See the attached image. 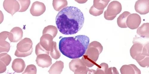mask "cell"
<instances>
[{
  "label": "cell",
  "mask_w": 149,
  "mask_h": 74,
  "mask_svg": "<svg viewBox=\"0 0 149 74\" xmlns=\"http://www.w3.org/2000/svg\"><path fill=\"white\" fill-rule=\"evenodd\" d=\"M58 33L57 28L52 25H49L45 27L43 31V35L48 34L51 35L54 38Z\"/></svg>",
  "instance_id": "cell-23"
},
{
  "label": "cell",
  "mask_w": 149,
  "mask_h": 74,
  "mask_svg": "<svg viewBox=\"0 0 149 74\" xmlns=\"http://www.w3.org/2000/svg\"><path fill=\"white\" fill-rule=\"evenodd\" d=\"M33 42L29 38L21 40L17 44L15 55L18 57H25L30 55L33 51Z\"/></svg>",
  "instance_id": "cell-5"
},
{
  "label": "cell",
  "mask_w": 149,
  "mask_h": 74,
  "mask_svg": "<svg viewBox=\"0 0 149 74\" xmlns=\"http://www.w3.org/2000/svg\"><path fill=\"white\" fill-rule=\"evenodd\" d=\"M10 32L4 31L1 33V53H8L10 49V44L5 40L8 38Z\"/></svg>",
  "instance_id": "cell-15"
},
{
  "label": "cell",
  "mask_w": 149,
  "mask_h": 74,
  "mask_svg": "<svg viewBox=\"0 0 149 74\" xmlns=\"http://www.w3.org/2000/svg\"><path fill=\"white\" fill-rule=\"evenodd\" d=\"M122 10L121 3L117 1L111 2L104 12V17L108 20H113L119 14Z\"/></svg>",
  "instance_id": "cell-7"
},
{
  "label": "cell",
  "mask_w": 149,
  "mask_h": 74,
  "mask_svg": "<svg viewBox=\"0 0 149 74\" xmlns=\"http://www.w3.org/2000/svg\"><path fill=\"white\" fill-rule=\"evenodd\" d=\"M49 51H47L41 45L40 43L37 45L36 47L35 53L37 56L40 54H47L49 55Z\"/></svg>",
  "instance_id": "cell-28"
},
{
  "label": "cell",
  "mask_w": 149,
  "mask_h": 74,
  "mask_svg": "<svg viewBox=\"0 0 149 74\" xmlns=\"http://www.w3.org/2000/svg\"><path fill=\"white\" fill-rule=\"evenodd\" d=\"M37 73V69L35 66L31 64L28 65L25 70L22 73L36 74Z\"/></svg>",
  "instance_id": "cell-29"
},
{
  "label": "cell",
  "mask_w": 149,
  "mask_h": 74,
  "mask_svg": "<svg viewBox=\"0 0 149 74\" xmlns=\"http://www.w3.org/2000/svg\"><path fill=\"white\" fill-rule=\"evenodd\" d=\"M64 67V63L61 61H57L53 64L48 71L49 74L61 73Z\"/></svg>",
  "instance_id": "cell-18"
},
{
  "label": "cell",
  "mask_w": 149,
  "mask_h": 74,
  "mask_svg": "<svg viewBox=\"0 0 149 74\" xmlns=\"http://www.w3.org/2000/svg\"><path fill=\"white\" fill-rule=\"evenodd\" d=\"M70 69L75 74H95L96 71L90 69L84 64L82 60L74 59L69 63Z\"/></svg>",
  "instance_id": "cell-6"
},
{
  "label": "cell",
  "mask_w": 149,
  "mask_h": 74,
  "mask_svg": "<svg viewBox=\"0 0 149 74\" xmlns=\"http://www.w3.org/2000/svg\"><path fill=\"white\" fill-rule=\"evenodd\" d=\"M46 10L45 6L43 3L36 1L33 3L30 12L33 16H39L43 14Z\"/></svg>",
  "instance_id": "cell-13"
},
{
  "label": "cell",
  "mask_w": 149,
  "mask_h": 74,
  "mask_svg": "<svg viewBox=\"0 0 149 74\" xmlns=\"http://www.w3.org/2000/svg\"><path fill=\"white\" fill-rule=\"evenodd\" d=\"M110 1L94 0L93 1V5L89 10L90 13L95 16L102 15L103 13L105 8L107 6Z\"/></svg>",
  "instance_id": "cell-8"
},
{
  "label": "cell",
  "mask_w": 149,
  "mask_h": 74,
  "mask_svg": "<svg viewBox=\"0 0 149 74\" xmlns=\"http://www.w3.org/2000/svg\"><path fill=\"white\" fill-rule=\"evenodd\" d=\"M134 8L137 13L141 15H145L149 12V0H139L136 2Z\"/></svg>",
  "instance_id": "cell-11"
},
{
  "label": "cell",
  "mask_w": 149,
  "mask_h": 74,
  "mask_svg": "<svg viewBox=\"0 0 149 74\" xmlns=\"http://www.w3.org/2000/svg\"><path fill=\"white\" fill-rule=\"evenodd\" d=\"M149 23H143L137 29L136 33L143 38H149Z\"/></svg>",
  "instance_id": "cell-21"
},
{
  "label": "cell",
  "mask_w": 149,
  "mask_h": 74,
  "mask_svg": "<svg viewBox=\"0 0 149 74\" xmlns=\"http://www.w3.org/2000/svg\"><path fill=\"white\" fill-rule=\"evenodd\" d=\"M78 3L80 4H83L86 3L87 1H75Z\"/></svg>",
  "instance_id": "cell-31"
},
{
  "label": "cell",
  "mask_w": 149,
  "mask_h": 74,
  "mask_svg": "<svg viewBox=\"0 0 149 74\" xmlns=\"http://www.w3.org/2000/svg\"><path fill=\"white\" fill-rule=\"evenodd\" d=\"M10 32L12 35V42H17L22 39L23 35V32L22 29L20 27H14L12 29Z\"/></svg>",
  "instance_id": "cell-20"
},
{
  "label": "cell",
  "mask_w": 149,
  "mask_h": 74,
  "mask_svg": "<svg viewBox=\"0 0 149 74\" xmlns=\"http://www.w3.org/2000/svg\"><path fill=\"white\" fill-rule=\"evenodd\" d=\"M133 43L130 51L131 56L141 67H148L149 42L145 44L138 42Z\"/></svg>",
  "instance_id": "cell-3"
},
{
  "label": "cell",
  "mask_w": 149,
  "mask_h": 74,
  "mask_svg": "<svg viewBox=\"0 0 149 74\" xmlns=\"http://www.w3.org/2000/svg\"><path fill=\"white\" fill-rule=\"evenodd\" d=\"M84 21L82 12L73 6L66 7L62 9L56 19V25L59 32L65 35L77 34L82 28Z\"/></svg>",
  "instance_id": "cell-1"
},
{
  "label": "cell",
  "mask_w": 149,
  "mask_h": 74,
  "mask_svg": "<svg viewBox=\"0 0 149 74\" xmlns=\"http://www.w3.org/2000/svg\"><path fill=\"white\" fill-rule=\"evenodd\" d=\"M11 60V57L7 53L1 54V62L7 66L9 64Z\"/></svg>",
  "instance_id": "cell-27"
},
{
  "label": "cell",
  "mask_w": 149,
  "mask_h": 74,
  "mask_svg": "<svg viewBox=\"0 0 149 74\" xmlns=\"http://www.w3.org/2000/svg\"><path fill=\"white\" fill-rule=\"evenodd\" d=\"M109 66L105 63H102L99 65L95 74H107Z\"/></svg>",
  "instance_id": "cell-26"
},
{
  "label": "cell",
  "mask_w": 149,
  "mask_h": 74,
  "mask_svg": "<svg viewBox=\"0 0 149 74\" xmlns=\"http://www.w3.org/2000/svg\"><path fill=\"white\" fill-rule=\"evenodd\" d=\"M26 65L24 60L21 58H16L12 62V68L16 72H22L25 68Z\"/></svg>",
  "instance_id": "cell-17"
},
{
  "label": "cell",
  "mask_w": 149,
  "mask_h": 74,
  "mask_svg": "<svg viewBox=\"0 0 149 74\" xmlns=\"http://www.w3.org/2000/svg\"><path fill=\"white\" fill-rule=\"evenodd\" d=\"M68 3L66 0H54L53 5L54 9L56 11H59L68 5Z\"/></svg>",
  "instance_id": "cell-22"
},
{
  "label": "cell",
  "mask_w": 149,
  "mask_h": 74,
  "mask_svg": "<svg viewBox=\"0 0 149 74\" xmlns=\"http://www.w3.org/2000/svg\"><path fill=\"white\" fill-rule=\"evenodd\" d=\"M20 5L19 12H22L26 11L29 8L30 3V0H19L17 1Z\"/></svg>",
  "instance_id": "cell-24"
},
{
  "label": "cell",
  "mask_w": 149,
  "mask_h": 74,
  "mask_svg": "<svg viewBox=\"0 0 149 74\" xmlns=\"http://www.w3.org/2000/svg\"><path fill=\"white\" fill-rule=\"evenodd\" d=\"M141 22V16L138 14H133L128 17L126 22L127 25L131 29H137Z\"/></svg>",
  "instance_id": "cell-10"
},
{
  "label": "cell",
  "mask_w": 149,
  "mask_h": 74,
  "mask_svg": "<svg viewBox=\"0 0 149 74\" xmlns=\"http://www.w3.org/2000/svg\"><path fill=\"white\" fill-rule=\"evenodd\" d=\"M103 50V47L100 42L96 41L92 42L89 44L81 60L87 67H92L96 64L99 55Z\"/></svg>",
  "instance_id": "cell-4"
},
{
  "label": "cell",
  "mask_w": 149,
  "mask_h": 74,
  "mask_svg": "<svg viewBox=\"0 0 149 74\" xmlns=\"http://www.w3.org/2000/svg\"><path fill=\"white\" fill-rule=\"evenodd\" d=\"M54 38L50 34H44L41 37L40 43L47 51L50 52L53 45Z\"/></svg>",
  "instance_id": "cell-14"
},
{
  "label": "cell",
  "mask_w": 149,
  "mask_h": 74,
  "mask_svg": "<svg viewBox=\"0 0 149 74\" xmlns=\"http://www.w3.org/2000/svg\"><path fill=\"white\" fill-rule=\"evenodd\" d=\"M122 74H141V70L135 65L131 64L123 66L120 69Z\"/></svg>",
  "instance_id": "cell-16"
},
{
  "label": "cell",
  "mask_w": 149,
  "mask_h": 74,
  "mask_svg": "<svg viewBox=\"0 0 149 74\" xmlns=\"http://www.w3.org/2000/svg\"><path fill=\"white\" fill-rule=\"evenodd\" d=\"M36 61L37 65L42 68H48L52 64V58L47 54L37 56Z\"/></svg>",
  "instance_id": "cell-12"
},
{
  "label": "cell",
  "mask_w": 149,
  "mask_h": 74,
  "mask_svg": "<svg viewBox=\"0 0 149 74\" xmlns=\"http://www.w3.org/2000/svg\"><path fill=\"white\" fill-rule=\"evenodd\" d=\"M119 74V73L117 69L115 67H111L108 69L107 74Z\"/></svg>",
  "instance_id": "cell-30"
},
{
  "label": "cell",
  "mask_w": 149,
  "mask_h": 74,
  "mask_svg": "<svg viewBox=\"0 0 149 74\" xmlns=\"http://www.w3.org/2000/svg\"><path fill=\"white\" fill-rule=\"evenodd\" d=\"M131 14L130 12H124L117 18V23L119 27L122 28H127V20L128 17Z\"/></svg>",
  "instance_id": "cell-19"
},
{
  "label": "cell",
  "mask_w": 149,
  "mask_h": 74,
  "mask_svg": "<svg viewBox=\"0 0 149 74\" xmlns=\"http://www.w3.org/2000/svg\"><path fill=\"white\" fill-rule=\"evenodd\" d=\"M5 10L13 16L20 9L19 4L16 0H5L3 3Z\"/></svg>",
  "instance_id": "cell-9"
},
{
  "label": "cell",
  "mask_w": 149,
  "mask_h": 74,
  "mask_svg": "<svg viewBox=\"0 0 149 74\" xmlns=\"http://www.w3.org/2000/svg\"><path fill=\"white\" fill-rule=\"evenodd\" d=\"M89 42V37L84 35L65 37L60 41L59 48L61 52L66 57L78 58L85 54Z\"/></svg>",
  "instance_id": "cell-2"
},
{
  "label": "cell",
  "mask_w": 149,
  "mask_h": 74,
  "mask_svg": "<svg viewBox=\"0 0 149 74\" xmlns=\"http://www.w3.org/2000/svg\"><path fill=\"white\" fill-rule=\"evenodd\" d=\"M50 55L53 58L57 60L61 56V54L57 50L56 42H53L52 47L50 51Z\"/></svg>",
  "instance_id": "cell-25"
}]
</instances>
